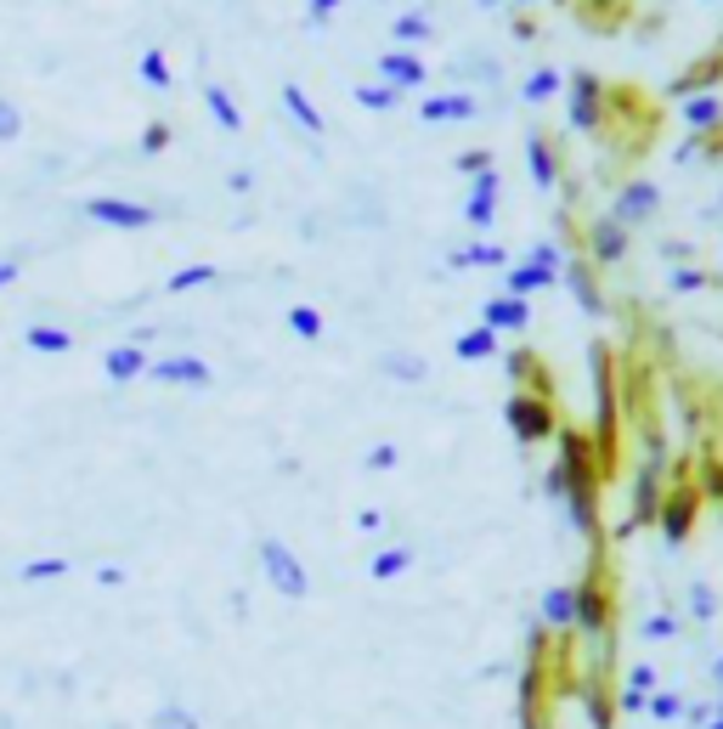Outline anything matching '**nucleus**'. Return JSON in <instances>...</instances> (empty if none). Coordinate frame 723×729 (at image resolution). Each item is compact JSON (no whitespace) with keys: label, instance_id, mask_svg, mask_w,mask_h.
Wrapping results in <instances>:
<instances>
[{"label":"nucleus","instance_id":"nucleus-1","mask_svg":"<svg viewBox=\"0 0 723 729\" xmlns=\"http://www.w3.org/2000/svg\"><path fill=\"white\" fill-rule=\"evenodd\" d=\"M261 571L272 583V594H283L288 605H306L312 599V571L299 560L283 537H261Z\"/></svg>","mask_w":723,"mask_h":729},{"label":"nucleus","instance_id":"nucleus-2","mask_svg":"<svg viewBox=\"0 0 723 729\" xmlns=\"http://www.w3.org/2000/svg\"><path fill=\"white\" fill-rule=\"evenodd\" d=\"M85 221H96V226H113V232H147L159 215H153L147 204H136V199H113V193H96V199H85Z\"/></svg>","mask_w":723,"mask_h":729},{"label":"nucleus","instance_id":"nucleus-3","mask_svg":"<svg viewBox=\"0 0 723 729\" xmlns=\"http://www.w3.org/2000/svg\"><path fill=\"white\" fill-rule=\"evenodd\" d=\"M159 385H187V391H210L215 385V368L204 356H159L153 368H147Z\"/></svg>","mask_w":723,"mask_h":729},{"label":"nucleus","instance_id":"nucleus-4","mask_svg":"<svg viewBox=\"0 0 723 729\" xmlns=\"http://www.w3.org/2000/svg\"><path fill=\"white\" fill-rule=\"evenodd\" d=\"M153 368L147 362V351L136 345V340H125V345H108V356H102V374L113 379V385H131V379H142Z\"/></svg>","mask_w":723,"mask_h":729},{"label":"nucleus","instance_id":"nucleus-5","mask_svg":"<svg viewBox=\"0 0 723 729\" xmlns=\"http://www.w3.org/2000/svg\"><path fill=\"white\" fill-rule=\"evenodd\" d=\"M379 74H385V85H396V91L425 85V57H418V51H385V57H379Z\"/></svg>","mask_w":723,"mask_h":729},{"label":"nucleus","instance_id":"nucleus-6","mask_svg":"<svg viewBox=\"0 0 723 729\" xmlns=\"http://www.w3.org/2000/svg\"><path fill=\"white\" fill-rule=\"evenodd\" d=\"M226 272L215 266V261H193V266H175L170 277H164V288L170 294H198V288H215Z\"/></svg>","mask_w":723,"mask_h":729},{"label":"nucleus","instance_id":"nucleus-7","mask_svg":"<svg viewBox=\"0 0 723 729\" xmlns=\"http://www.w3.org/2000/svg\"><path fill=\"white\" fill-rule=\"evenodd\" d=\"M283 108H288V119H294V125H299V131H306V136H323V131H328V119L317 113V102H312L306 91H299L294 80L283 85Z\"/></svg>","mask_w":723,"mask_h":729},{"label":"nucleus","instance_id":"nucleus-8","mask_svg":"<svg viewBox=\"0 0 723 729\" xmlns=\"http://www.w3.org/2000/svg\"><path fill=\"white\" fill-rule=\"evenodd\" d=\"M23 345L40 351V356H69V351H74V334H69V328H57V323H29Z\"/></svg>","mask_w":723,"mask_h":729},{"label":"nucleus","instance_id":"nucleus-9","mask_svg":"<svg viewBox=\"0 0 723 729\" xmlns=\"http://www.w3.org/2000/svg\"><path fill=\"white\" fill-rule=\"evenodd\" d=\"M204 108H210V119L226 131V136H244V113H237V102H232V91H221V85H204Z\"/></svg>","mask_w":723,"mask_h":729},{"label":"nucleus","instance_id":"nucleus-10","mask_svg":"<svg viewBox=\"0 0 723 729\" xmlns=\"http://www.w3.org/2000/svg\"><path fill=\"white\" fill-rule=\"evenodd\" d=\"M136 74H142V80H147L153 91H170V85H175V74H170V57H164L159 45L136 57Z\"/></svg>","mask_w":723,"mask_h":729},{"label":"nucleus","instance_id":"nucleus-11","mask_svg":"<svg viewBox=\"0 0 723 729\" xmlns=\"http://www.w3.org/2000/svg\"><path fill=\"white\" fill-rule=\"evenodd\" d=\"M407 566H413L407 549H379V555L368 560V577H374V583H396V577H407Z\"/></svg>","mask_w":723,"mask_h":729},{"label":"nucleus","instance_id":"nucleus-12","mask_svg":"<svg viewBox=\"0 0 723 729\" xmlns=\"http://www.w3.org/2000/svg\"><path fill=\"white\" fill-rule=\"evenodd\" d=\"M288 328H294V340H323V312L317 306H288Z\"/></svg>","mask_w":723,"mask_h":729},{"label":"nucleus","instance_id":"nucleus-13","mask_svg":"<svg viewBox=\"0 0 723 729\" xmlns=\"http://www.w3.org/2000/svg\"><path fill=\"white\" fill-rule=\"evenodd\" d=\"M356 102L368 108V113H390V108L401 102V91H396V85H385V80H379V85H356Z\"/></svg>","mask_w":723,"mask_h":729},{"label":"nucleus","instance_id":"nucleus-14","mask_svg":"<svg viewBox=\"0 0 723 729\" xmlns=\"http://www.w3.org/2000/svg\"><path fill=\"white\" fill-rule=\"evenodd\" d=\"M418 113H425V119H464V113H469V97H430Z\"/></svg>","mask_w":723,"mask_h":729},{"label":"nucleus","instance_id":"nucleus-15","mask_svg":"<svg viewBox=\"0 0 723 729\" xmlns=\"http://www.w3.org/2000/svg\"><path fill=\"white\" fill-rule=\"evenodd\" d=\"M170 136H175V131H170V119H147V131H142V153H147V159H159V153L170 148Z\"/></svg>","mask_w":723,"mask_h":729},{"label":"nucleus","instance_id":"nucleus-16","mask_svg":"<svg viewBox=\"0 0 723 729\" xmlns=\"http://www.w3.org/2000/svg\"><path fill=\"white\" fill-rule=\"evenodd\" d=\"M23 136V108L12 97H0V142H18Z\"/></svg>","mask_w":723,"mask_h":729},{"label":"nucleus","instance_id":"nucleus-17","mask_svg":"<svg viewBox=\"0 0 723 729\" xmlns=\"http://www.w3.org/2000/svg\"><path fill=\"white\" fill-rule=\"evenodd\" d=\"M396 442H379V447H368V453H362V469H374V475H385V469H396Z\"/></svg>","mask_w":723,"mask_h":729},{"label":"nucleus","instance_id":"nucleus-18","mask_svg":"<svg viewBox=\"0 0 723 729\" xmlns=\"http://www.w3.org/2000/svg\"><path fill=\"white\" fill-rule=\"evenodd\" d=\"M396 40H407V45H413V40H430V18L401 12V18H396Z\"/></svg>","mask_w":723,"mask_h":729},{"label":"nucleus","instance_id":"nucleus-19","mask_svg":"<svg viewBox=\"0 0 723 729\" xmlns=\"http://www.w3.org/2000/svg\"><path fill=\"white\" fill-rule=\"evenodd\" d=\"M57 577H69V560H34V566H23V583H57Z\"/></svg>","mask_w":723,"mask_h":729},{"label":"nucleus","instance_id":"nucleus-20","mask_svg":"<svg viewBox=\"0 0 723 729\" xmlns=\"http://www.w3.org/2000/svg\"><path fill=\"white\" fill-rule=\"evenodd\" d=\"M385 374H396V379H425V362H418V356H385Z\"/></svg>","mask_w":723,"mask_h":729},{"label":"nucleus","instance_id":"nucleus-21","mask_svg":"<svg viewBox=\"0 0 723 729\" xmlns=\"http://www.w3.org/2000/svg\"><path fill=\"white\" fill-rule=\"evenodd\" d=\"M153 729H198V718H193V712H181V707H159Z\"/></svg>","mask_w":723,"mask_h":729},{"label":"nucleus","instance_id":"nucleus-22","mask_svg":"<svg viewBox=\"0 0 723 729\" xmlns=\"http://www.w3.org/2000/svg\"><path fill=\"white\" fill-rule=\"evenodd\" d=\"M334 12H339V0H306V18L312 23H328Z\"/></svg>","mask_w":723,"mask_h":729},{"label":"nucleus","instance_id":"nucleus-23","mask_svg":"<svg viewBox=\"0 0 723 729\" xmlns=\"http://www.w3.org/2000/svg\"><path fill=\"white\" fill-rule=\"evenodd\" d=\"M458 351H464V356H487L492 340H487V334H469V340H458Z\"/></svg>","mask_w":723,"mask_h":729},{"label":"nucleus","instance_id":"nucleus-24","mask_svg":"<svg viewBox=\"0 0 723 729\" xmlns=\"http://www.w3.org/2000/svg\"><path fill=\"white\" fill-rule=\"evenodd\" d=\"M226 188H232V193H250V188H255V175H250V170H232V175H226Z\"/></svg>","mask_w":723,"mask_h":729},{"label":"nucleus","instance_id":"nucleus-25","mask_svg":"<svg viewBox=\"0 0 723 729\" xmlns=\"http://www.w3.org/2000/svg\"><path fill=\"white\" fill-rule=\"evenodd\" d=\"M379 520H385L379 509H362V515H356V526H362V531H379Z\"/></svg>","mask_w":723,"mask_h":729},{"label":"nucleus","instance_id":"nucleus-26","mask_svg":"<svg viewBox=\"0 0 723 729\" xmlns=\"http://www.w3.org/2000/svg\"><path fill=\"white\" fill-rule=\"evenodd\" d=\"M7 283H18V261H0V288Z\"/></svg>","mask_w":723,"mask_h":729}]
</instances>
